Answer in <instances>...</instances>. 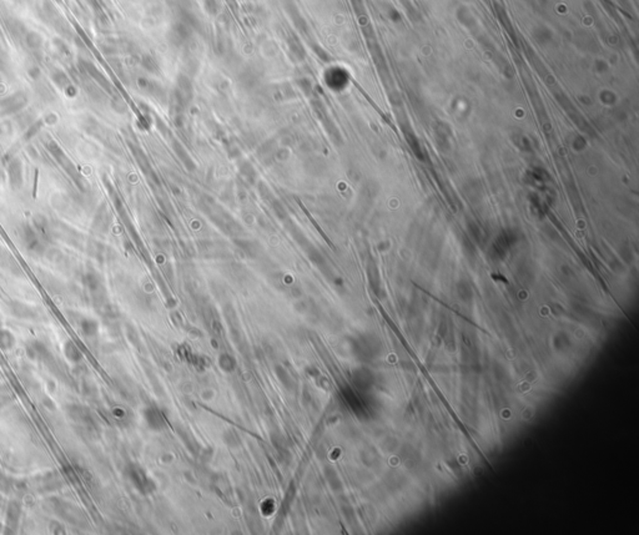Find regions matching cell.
Wrapping results in <instances>:
<instances>
[{"label":"cell","instance_id":"8992f818","mask_svg":"<svg viewBox=\"0 0 639 535\" xmlns=\"http://www.w3.org/2000/svg\"><path fill=\"white\" fill-rule=\"evenodd\" d=\"M8 180L13 190H19L22 186V164L19 158H13L8 165Z\"/></svg>","mask_w":639,"mask_h":535},{"label":"cell","instance_id":"5b68a950","mask_svg":"<svg viewBox=\"0 0 639 535\" xmlns=\"http://www.w3.org/2000/svg\"><path fill=\"white\" fill-rule=\"evenodd\" d=\"M65 412H66L67 417L70 420H73V422L79 424H89L92 422V417H90V413L83 404H78V403H70L66 404L65 407Z\"/></svg>","mask_w":639,"mask_h":535},{"label":"cell","instance_id":"6da1fadb","mask_svg":"<svg viewBox=\"0 0 639 535\" xmlns=\"http://www.w3.org/2000/svg\"><path fill=\"white\" fill-rule=\"evenodd\" d=\"M45 146H47L48 151H49L50 154L53 155V157L55 158L56 162L61 166V169H63L70 177H72L73 182L75 183L76 188L80 190V191L86 192L87 182L85 181V178L83 177V175L80 174V171L76 169L74 162H73V161L70 160L66 155H65V152L60 149V146H59L58 144L53 140L48 141V143L45 144Z\"/></svg>","mask_w":639,"mask_h":535},{"label":"cell","instance_id":"e0dca14e","mask_svg":"<svg viewBox=\"0 0 639 535\" xmlns=\"http://www.w3.org/2000/svg\"><path fill=\"white\" fill-rule=\"evenodd\" d=\"M29 75L32 76L33 79H38L39 76H40V70H39L38 67L34 66L32 67V69H29Z\"/></svg>","mask_w":639,"mask_h":535},{"label":"cell","instance_id":"7a4b0ae2","mask_svg":"<svg viewBox=\"0 0 639 535\" xmlns=\"http://www.w3.org/2000/svg\"><path fill=\"white\" fill-rule=\"evenodd\" d=\"M49 505L53 509L54 513L58 514L59 517L63 518L66 522L78 526L85 525V515L83 514L81 509L76 508V506L66 502H63L61 499H55V498L49 499Z\"/></svg>","mask_w":639,"mask_h":535},{"label":"cell","instance_id":"ba28073f","mask_svg":"<svg viewBox=\"0 0 639 535\" xmlns=\"http://www.w3.org/2000/svg\"><path fill=\"white\" fill-rule=\"evenodd\" d=\"M20 517H21V505L20 503L15 502H10L8 504V508H7V515H5V523H7V528L9 530H15L18 528L19 522H20Z\"/></svg>","mask_w":639,"mask_h":535},{"label":"cell","instance_id":"277c9868","mask_svg":"<svg viewBox=\"0 0 639 535\" xmlns=\"http://www.w3.org/2000/svg\"><path fill=\"white\" fill-rule=\"evenodd\" d=\"M28 104V95L24 91H16L0 101V115H11L20 111Z\"/></svg>","mask_w":639,"mask_h":535},{"label":"cell","instance_id":"4fadbf2b","mask_svg":"<svg viewBox=\"0 0 639 535\" xmlns=\"http://www.w3.org/2000/svg\"><path fill=\"white\" fill-rule=\"evenodd\" d=\"M52 80L54 81V84L58 85L59 87H61V89H64V90L67 89V87L72 85L70 84V80H69V78H67L66 74H65L64 72H61V70H56L55 73H53Z\"/></svg>","mask_w":639,"mask_h":535},{"label":"cell","instance_id":"5bb4252c","mask_svg":"<svg viewBox=\"0 0 639 535\" xmlns=\"http://www.w3.org/2000/svg\"><path fill=\"white\" fill-rule=\"evenodd\" d=\"M10 485H11V482L9 478H8L4 473L0 471V491L8 492L9 491Z\"/></svg>","mask_w":639,"mask_h":535},{"label":"cell","instance_id":"7c38bea8","mask_svg":"<svg viewBox=\"0 0 639 535\" xmlns=\"http://www.w3.org/2000/svg\"><path fill=\"white\" fill-rule=\"evenodd\" d=\"M16 339L13 332L9 330H0V348L3 351H10L11 348L15 346Z\"/></svg>","mask_w":639,"mask_h":535},{"label":"cell","instance_id":"2e32d148","mask_svg":"<svg viewBox=\"0 0 639 535\" xmlns=\"http://www.w3.org/2000/svg\"><path fill=\"white\" fill-rule=\"evenodd\" d=\"M40 127H41V123H40V121H38V123L33 124V125L29 127V130H28L27 135H25V138H32V137H34V135L38 134V131H39V130H40Z\"/></svg>","mask_w":639,"mask_h":535},{"label":"cell","instance_id":"8fae6325","mask_svg":"<svg viewBox=\"0 0 639 535\" xmlns=\"http://www.w3.org/2000/svg\"><path fill=\"white\" fill-rule=\"evenodd\" d=\"M79 327H80L81 333H83L85 337H94L98 335V331H99V323L95 321L94 318H87V317H83L79 322Z\"/></svg>","mask_w":639,"mask_h":535},{"label":"cell","instance_id":"30bf717a","mask_svg":"<svg viewBox=\"0 0 639 535\" xmlns=\"http://www.w3.org/2000/svg\"><path fill=\"white\" fill-rule=\"evenodd\" d=\"M63 351H64L65 358H66L69 362H72V363L78 364L83 361V357H84L83 352H81L80 348L76 346L75 342H73L72 339L65 342Z\"/></svg>","mask_w":639,"mask_h":535},{"label":"cell","instance_id":"3957f363","mask_svg":"<svg viewBox=\"0 0 639 535\" xmlns=\"http://www.w3.org/2000/svg\"><path fill=\"white\" fill-rule=\"evenodd\" d=\"M20 231L22 242H24L27 250L34 254H43L45 252V246L43 242L44 239L36 232L35 228L25 223L21 226Z\"/></svg>","mask_w":639,"mask_h":535},{"label":"cell","instance_id":"9c48e42d","mask_svg":"<svg viewBox=\"0 0 639 535\" xmlns=\"http://www.w3.org/2000/svg\"><path fill=\"white\" fill-rule=\"evenodd\" d=\"M33 227L35 228L36 232L43 237L44 240L53 239L52 228H50V221L44 216V215H35L33 219Z\"/></svg>","mask_w":639,"mask_h":535},{"label":"cell","instance_id":"52a82bcc","mask_svg":"<svg viewBox=\"0 0 639 535\" xmlns=\"http://www.w3.org/2000/svg\"><path fill=\"white\" fill-rule=\"evenodd\" d=\"M10 308V312L11 315L19 319H25V321H29V319H35L36 318V311L34 310L32 306L24 304V302L20 301H11L9 305Z\"/></svg>","mask_w":639,"mask_h":535},{"label":"cell","instance_id":"ac0fdd59","mask_svg":"<svg viewBox=\"0 0 639 535\" xmlns=\"http://www.w3.org/2000/svg\"><path fill=\"white\" fill-rule=\"evenodd\" d=\"M2 528H3V526H2V523H0V530H2Z\"/></svg>","mask_w":639,"mask_h":535},{"label":"cell","instance_id":"9a60e30c","mask_svg":"<svg viewBox=\"0 0 639 535\" xmlns=\"http://www.w3.org/2000/svg\"><path fill=\"white\" fill-rule=\"evenodd\" d=\"M28 44L32 48H39L41 45V38L36 35L35 33H32L28 36Z\"/></svg>","mask_w":639,"mask_h":535}]
</instances>
